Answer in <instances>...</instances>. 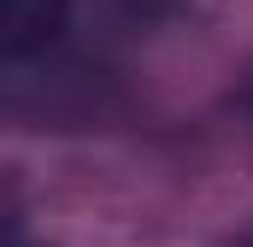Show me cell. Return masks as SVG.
Returning a JSON list of instances; mask_svg holds the SVG:
<instances>
[{
    "instance_id": "obj_1",
    "label": "cell",
    "mask_w": 253,
    "mask_h": 247,
    "mask_svg": "<svg viewBox=\"0 0 253 247\" xmlns=\"http://www.w3.org/2000/svg\"><path fill=\"white\" fill-rule=\"evenodd\" d=\"M65 12H71V0H0V47H6V59L42 53L65 30Z\"/></svg>"
},
{
    "instance_id": "obj_2",
    "label": "cell",
    "mask_w": 253,
    "mask_h": 247,
    "mask_svg": "<svg viewBox=\"0 0 253 247\" xmlns=\"http://www.w3.org/2000/svg\"><path fill=\"white\" fill-rule=\"evenodd\" d=\"M236 247H253V230H248V236H242V242H236Z\"/></svg>"
}]
</instances>
